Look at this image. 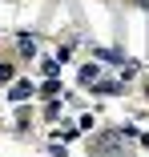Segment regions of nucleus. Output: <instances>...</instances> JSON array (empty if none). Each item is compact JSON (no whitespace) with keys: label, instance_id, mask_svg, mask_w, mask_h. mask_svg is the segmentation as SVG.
I'll list each match as a JSON object with an SVG mask.
<instances>
[{"label":"nucleus","instance_id":"2","mask_svg":"<svg viewBox=\"0 0 149 157\" xmlns=\"http://www.w3.org/2000/svg\"><path fill=\"white\" fill-rule=\"evenodd\" d=\"M20 52L32 56V52H36V40H32V36H20Z\"/></svg>","mask_w":149,"mask_h":157},{"label":"nucleus","instance_id":"1","mask_svg":"<svg viewBox=\"0 0 149 157\" xmlns=\"http://www.w3.org/2000/svg\"><path fill=\"white\" fill-rule=\"evenodd\" d=\"M8 97H12V101H24V97H32V85H28V81H16Z\"/></svg>","mask_w":149,"mask_h":157},{"label":"nucleus","instance_id":"3","mask_svg":"<svg viewBox=\"0 0 149 157\" xmlns=\"http://www.w3.org/2000/svg\"><path fill=\"white\" fill-rule=\"evenodd\" d=\"M97 73H101L97 65H85V69H81V81H97Z\"/></svg>","mask_w":149,"mask_h":157}]
</instances>
